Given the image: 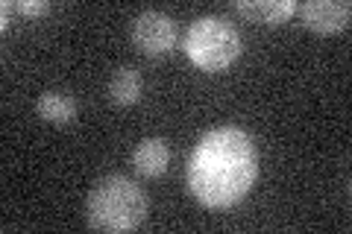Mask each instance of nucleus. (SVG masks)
<instances>
[{"mask_svg":"<svg viewBox=\"0 0 352 234\" xmlns=\"http://www.w3.org/2000/svg\"><path fill=\"white\" fill-rule=\"evenodd\" d=\"M188 191L206 208H229L256 185V141L241 126H214L197 141L188 159Z\"/></svg>","mask_w":352,"mask_h":234,"instance_id":"f257e3e1","label":"nucleus"},{"mask_svg":"<svg viewBox=\"0 0 352 234\" xmlns=\"http://www.w3.org/2000/svg\"><path fill=\"white\" fill-rule=\"evenodd\" d=\"M85 220L97 231H135L147 220V194L129 176L109 173L88 191Z\"/></svg>","mask_w":352,"mask_h":234,"instance_id":"f03ea898","label":"nucleus"},{"mask_svg":"<svg viewBox=\"0 0 352 234\" xmlns=\"http://www.w3.org/2000/svg\"><path fill=\"white\" fill-rule=\"evenodd\" d=\"M244 44H241V32L235 30L232 21L220 15H203L185 32V53L188 59L206 73L226 71L232 65Z\"/></svg>","mask_w":352,"mask_h":234,"instance_id":"7ed1b4c3","label":"nucleus"},{"mask_svg":"<svg viewBox=\"0 0 352 234\" xmlns=\"http://www.w3.org/2000/svg\"><path fill=\"white\" fill-rule=\"evenodd\" d=\"M132 44L144 56H164L176 47V21L168 12L147 9L132 21Z\"/></svg>","mask_w":352,"mask_h":234,"instance_id":"20e7f679","label":"nucleus"},{"mask_svg":"<svg viewBox=\"0 0 352 234\" xmlns=\"http://www.w3.org/2000/svg\"><path fill=\"white\" fill-rule=\"evenodd\" d=\"M296 9H300L305 27L314 32H340L349 27V18H352L349 0H308V3Z\"/></svg>","mask_w":352,"mask_h":234,"instance_id":"39448f33","label":"nucleus"},{"mask_svg":"<svg viewBox=\"0 0 352 234\" xmlns=\"http://www.w3.org/2000/svg\"><path fill=\"white\" fill-rule=\"evenodd\" d=\"M168 164H170V147L164 138H144L132 150V167H135V173L144 176V179L162 176L168 170Z\"/></svg>","mask_w":352,"mask_h":234,"instance_id":"423d86ee","label":"nucleus"},{"mask_svg":"<svg viewBox=\"0 0 352 234\" xmlns=\"http://www.w3.org/2000/svg\"><path fill=\"white\" fill-rule=\"evenodd\" d=\"M235 12H241L244 18L256 21V24H282L288 15L296 12L294 0H235Z\"/></svg>","mask_w":352,"mask_h":234,"instance_id":"0eeeda50","label":"nucleus"},{"mask_svg":"<svg viewBox=\"0 0 352 234\" xmlns=\"http://www.w3.org/2000/svg\"><path fill=\"white\" fill-rule=\"evenodd\" d=\"M109 100L115 106H135L141 100V91H144V80H141V71L132 68V65H120V68L112 73L109 80Z\"/></svg>","mask_w":352,"mask_h":234,"instance_id":"6e6552de","label":"nucleus"},{"mask_svg":"<svg viewBox=\"0 0 352 234\" xmlns=\"http://www.w3.org/2000/svg\"><path fill=\"white\" fill-rule=\"evenodd\" d=\"M36 111H38L41 120H47V124L65 126L76 117V100L68 91H44L36 100Z\"/></svg>","mask_w":352,"mask_h":234,"instance_id":"1a4fd4ad","label":"nucleus"},{"mask_svg":"<svg viewBox=\"0 0 352 234\" xmlns=\"http://www.w3.org/2000/svg\"><path fill=\"white\" fill-rule=\"evenodd\" d=\"M21 15H44L50 12V3L47 0H15V3H9Z\"/></svg>","mask_w":352,"mask_h":234,"instance_id":"9d476101","label":"nucleus"}]
</instances>
